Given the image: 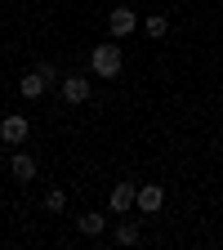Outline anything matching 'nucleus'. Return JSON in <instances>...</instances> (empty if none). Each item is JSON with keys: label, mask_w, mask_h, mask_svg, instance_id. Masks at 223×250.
I'll return each instance as SVG.
<instances>
[{"label": "nucleus", "mask_w": 223, "mask_h": 250, "mask_svg": "<svg viewBox=\"0 0 223 250\" xmlns=\"http://www.w3.org/2000/svg\"><path fill=\"white\" fill-rule=\"evenodd\" d=\"M121 67H125V58H121L116 36L103 41V45H94V54H89V72L94 76H121Z\"/></svg>", "instance_id": "f257e3e1"}, {"label": "nucleus", "mask_w": 223, "mask_h": 250, "mask_svg": "<svg viewBox=\"0 0 223 250\" xmlns=\"http://www.w3.org/2000/svg\"><path fill=\"white\" fill-rule=\"evenodd\" d=\"M134 27H139L134 9H125V5H116V9L107 14V31H112L116 41H125V36H134Z\"/></svg>", "instance_id": "f03ea898"}, {"label": "nucleus", "mask_w": 223, "mask_h": 250, "mask_svg": "<svg viewBox=\"0 0 223 250\" xmlns=\"http://www.w3.org/2000/svg\"><path fill=\"white\" fill-rule=\"evenodd\" d=\"M107 206H112V214H130V210L139 206V188H134V183H116L112 197H107Z\"/></svg>", "instance_id": "7ed1b4c3"}, {"label": "nucleus", "mask_w": 223, "mask_h": 250, "mask_svg": "<svg viewBox=\"0 0 223 250\" xmlns=\"http://www.w3.org/2000/svg\"><path fill=\"white\" fill-rule=\"evenodd\" d=\"M27 134H31V125H27V116H5V121H0V139H5V143L22 147V143H27Z\"/></svg>", "instance_id": "20e7f679"}, {"label": "nucleus", "mask_w": 223, "mask_h": 250, "mask_svg": "<svg viewBox=\"0 0 223 250\" xmlns=\"http://www.w3.org/2000/svg\"><path fill=\"white\" fill-rule=\"evenodd\" d=\"M161 206H165V188H161V183H143V188H139V210H143V214H156Z\"/></svg>", "instance_id": "39448f33"}, {"label": "nucleus", "mask_w": 223, "mask_h": 250, "mask_svg": "<svg viewBox=\"0 0 223 250\" xmlns=\"http://www.w3.org/2000/svg\"><path fill=\"white\" fill-rule=\"evenodd\" d=\"M45 85H49V81H45L36 67H31L27 76H18V94H22V99H41V94H45Z\"/></svg>", "instance_id": "423d86ee"}, {"label": "nucleus", "mask_w": 223, "mask_h": 250, "mask_svg": "<svg viewBox=\"0 0 223 250\" xmlns=\"http://www.w3.org/2000/svg\"><path fill=\"white\" fill-rule=\"evenodd\" d=\"M62 99L67 103H85L89 99V76H67L62 81Z\"/></svg>", "instance_id": "0eeeda50"}, {"label": "nucleus", "mask_w": 223, "mask_h": 250, "mask_svg": "<svg viewBox=\"0 0 223 250\" xmlns=\"http://www.w3.org/2000/svg\"><path fill=\"white\" fill-rule=\"evenodd\" d=\"M9 170H14V179H18V183H31V179H36V161H31L27 152H14Z\"/></svg>", "instance_id": "6e6552de"}, {"label": "nucleus", "mask_w": 223, "mask_h": 250, "mask_svg": "<svg viewBox=\"0 0 223 250\" xmlns=\"http://www.w3.org/2000/svg\"><path fill=\"white\" fill-rule=\"evenodd\" d=\"M103 228H107V219H103V214H94V210H85V214L76 219V232H85V237H99Z\"/></svg>", "instance_id": "1a4fd4ad"}, {"label": "nucleus", "mask_w": 223, "mask_h": 250, "mask_svg": "<svg viewBox=\"0 0 223 250\" xmlns=\"http://www.w3.org/2000/svg\"><path fill=\"white\" fill-rule=\"evenodd\" d=\"M139 237H143V232H139V224H121V228L112 232V241H116V246H139Z\"/></svg>", "instance_id": "9d476101"}, {"label": "nucleus", "mask_w": 223, "mask_h": 250, "mask_svg": "<svg viewBox=\"0 0 223 250\" xmlns=\"http://www.w3.org/2000/svg\"><path fill=\"white\" fill-rule=\"evenodd\" d=\"M45 210L62 214V210H67V192H62V188H49V192H45Z\"/></svg>", "instance_id": "9b49d317"}, {"label": "nucleus", "mask_w": 223, "mask_h": 250, "mask_svg": "<svg viewBox=\"0 0 223 250\" xmlns=\"http://www.w3.org/2000/svg\"><path fill=\"white\" fill-rule=\"evenodd\" d=\"M143 31H147V36H156V41H161L165 31H170V18H165V14H152V18L143 22Z\"/></svg>", "instance_id": "f8f14e48"}]
</instances>
